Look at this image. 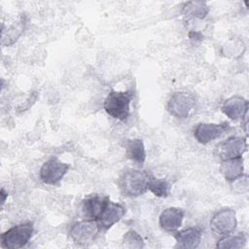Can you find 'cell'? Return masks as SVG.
<instances>
[{"label": "cell", "mask_w": 249, "mask_h": 249, "mask_svg": "<svg viewBox=\"0 0 249 249\" xmlns=\"http://www.w3.org/2000/svg\"><path fill=\"white\" fill-rule=\"evenodd\" d=\"M246 236L244 234H236V235H229L227 234L223 238H221L218 243L217 247L222 248V249H237L241 248L245 245L246 243Z\"/></svg>", "instance_id": "ac0fdd59"}, {"label": "cell", "mask_w": 249, "mask_h": 249, "mask_svg": "<svg viewBox=\"0 0 249 249\" xmlns=\"http://www.w3.org/2000/svg\"><path fill=\"white\" fill-rule=\"evenodd\" d=\"M126 156L138 164H142L146 159V151L144 143L141 139H128L125 143Z\"/></svg>", "instance_id": "2e32d148"}, {"label": "cell", "mask_w": 249, "mask_h": 249, "mask_svg": "<svg viewBox=\"0 0 249 249\" xmlns=\"http://www.w3.org/2000/svg\"><path fill=\"white\" fill-rule=\"evenodd\" d=\"M133 97L131 90L116 91L112 90L104 101L106 113L119 121H125L130 114V102Z\"/></svg>", "instance_id": "7a4b0ae2"}, {"label": "cell", "mask_w": 249, "mask_h": 249, "mask_svg": "<svg viewBox=\"0 0 249 249\" xmlns=\"http://www.w3.org/2000/svg\"><path fill=\"white\" fill-rule=\"evenodd\" d=\"M123 245L127 248H141L144 246V241L139 233L131 230L124 235Z\"/></svg>", "instance_id": "ffe728a7"}, {"label": "cell", "mask_w": 249, "mask_h": 249, "mask_svg": "<svg viewBox=\"0 0 249 249\" xmlns=\"http://www.w3.org/2000/svg\"><path fill=\"white\" fill-rule=\"evenodd\" d=\"M243 160L240 158L225 160L222 161L220 171L228 181H234L238 179L243 173Z\"/></svg>", "instance_id": "9a60e30c"}, {"label": "cell", "mask_w": 249, "mask_h": 249, "mask_svg": "<svg viewBox=\"0 0 249 249\" xmlns=\"http://www.w3.org/2000/svg\"><path fill=\"white\" fill-rule=\"evenodd\" d=\"M124 213H125V209L123 205L111 201L108 197V199L106 200V203L96 221H97L100 229L108 230L113 225L118 223L124 217Z\"/></svg>", "instance_id": "9c48e42d"}, {"label": "cell", "mask_w": 249, "mask_h": 249, "mask_svg": "<svg viewBox=\"0 0 249 249\" xmlns=\"http://www.w3.org/2000/svg\"><path fill=\"white\" fill-rule=\"evenodd\" d=\"M236 224L235 212L232 209L225 208L213 216L210 222V228L217 234L227 235L235 230Z\"/></svg>", "instance_id": "52a82bcc"}, {"label": "cell", "mask_w": 249, "mask_h": 249, "mask_svg": "<svg viewBox=\"0 0 249 249\" xmlns=\"http://www.w3.org/2000/svg\"><path fill=\"white\" fill-rule=\"evenodd\" d=\"M33 234L32 223H23L9 229L1 235V245L4 248H21L29 241Z\"/></svg>", "instance_id": "3957f363"}, {"label": "cell", "mask_w": 249, "mask_h": 249, "mask_svg": "<svg viewBox=\"0 0 249 249\" xmlns=\"http://www.w3.org/2000/svg\"><path fill=\"white\" fill-rule=\"evenodd\" d=\"M209 8L202 2H189L184 8V15L187 18H203L208 14Z\"/></svg>", "instance_id": "d6986e66"}, {"label": "cell", "mask_w": 249, "mask_h": 249, "mask_svg": "<svg viewBox=\"0 0 249 249\" xmlns=\"http://www.w3.org/2000/svg\"><path fill=\"white\" fill-rule=\"evenodd\" d=\"M70 165L58 160L52 158L48 160L40 169V179L48 185H57L67 173Z\"/></svg>", "instance_id": "5b68a950"}, {"label": "cell", "mask_w": 249, "mask_h": 249, "mask_svg": "<svg viewBox=\"0 0 249 249\" xmlns=\"http://www.w3.org/2000/svg\"><path fill=\"white\" fill-rule=\"evenodd\" d=\"M184 215V210L177 207H168L160 216V226L166 231H174L181 227Z\"/></svg>", "instance_id": "7c38bea8"}, {"label": "cell", "mask_w": 249, "mask_h": 249, "mask_svg": "<svg viewBox=\"0 0 249 249\" xmlns=\"http://www.w3.org/2000/svg\"><path fill=\"white\" fill-rule=\"evenodd\" d=\"M107 199H108V196L101 197L96 195L87 197L82 204L83 216L86 219L97 220Z\"/></svg>", "instance_id": "5bb4252c"}, {"label": "cell", "mask_w": 249, "mask_h": 249, "mask_svg": "<svg viewBox=\"0 0 249 249\" xmlns=\"http://www.w3.org/2000/svg\"><path fill=\"white\" fill-rule=\"evenodd\" d=\"M230 128L228 122L221 124H199L196 125L194 136L201 144H207L214 139L220 137Z\"/></svg>", "instance_id": "30bf717a"}, {"label": "cell", "mask_w": 249, "mask_h": 249, "mask_svg": "<svg viewBox=\"0 0 249 249\" xmlns=\"http://www.w3.org/2000/svg\"><path fill=\"white\" fill-rule=\"evenodd\" d=\"M151 174L144 170L129 169L123 173L119 180L122 193L127 196H138L148 190Z\"/></svg>", "instance_id": "6da1fadb"}, {"label": "cell", "mask_w": 249, "mask_h": 249, "mask_svg": "<svg viewBox=\"0 0 249 249\" xmlns=\"http://www.w3.org/2000/svg\"><path fill=\"white\" fill-rule=\"evenodd\" d=\"M190 37H191V39H196V40H200L201 38H202V35L200 34V33H198V32H192V33H190Z\"/></svg>", "instance_id": "7402d4cb"}, {"label": "cell", "mask_w": 249, "mask_h": 249, "mask_svg": "<svg viewBox=\"0 0 249 249\" xmlns=\"http://www.w3.org/2000/svg\"><path fill=\"white\" fill-rule=\"evenodd\" d=\"M247 111L248 101L238 95L228 98L222 106V112L231 120H238L246 117Z\"/></svg>", "instance_id": "8fae6325"}, {"label": "cell", "mask_w": 249, "mask_h": 249, "mask_svg": "<svg viewBox=\"0 0 249 249\" xmlns=\"http://www.w3.org/2000/svg\"><path fill=\"white\" fill-rule=\"evenodd\" d=\"M171 189V185L165 179L156 178L151 175L148 182V190L151 191L155 196L165 197L168 196Z\"/></svg>", "instance_id": "e0dca14e"}, {"label": "cell", "mask_w": 249, "mask_h": 249, "mask_svg": "<svg viewBox=\"0 0 249 249\" xmlns=\"http://www.w3.org/2000/svg\"><path fill=\"white\" fill-rule=\"evenodd\" d=\"M100 227L96 220L86 219L76 223L70 230L71 238L80 245H87L94 240Z\"/></svg>", "instance_id": "8992f818"}, {"label": "cell", "mask_w": 249, "mask_h": 249, "mask_svg": "<svg viewBox=\"0 0 249 249\" xmlns=\"http://www.w3.org/2000/svg\"><path fill=\"white\" fill-rule=\"evenodd\" d=\"M22 31H23L22 22H18L17 24H13L10 27V29H9V31L7 33V39H6L7 43L5 45H10V44L14 43L18 39V37L21 34ZM2 43H4V41Z\"/></svg>", "instance_id": "44dd1931"}, {"label": "cell", "mask_w": 249, "mask_h": 249, "mask_svg": "<svg viewBox=\"0 0 249 249\" xmlns=\"http://www.w3.org/2000/svg\"><path fill=\"white\" fill-rule=\"evenodd\" d=\"M196 107V98L193 94L179 91L175 92L171 95L167 103V110L168 112L180 119L188 118Z\"/></svg>", "instance_id": "277c9868"}, {"label": "cell", "mask_w": 249, "mask_h": 249, "mask_svg": "<svg viewBox=\"0 0 249 249\" xmlns=\"http://www.w3.org/2000/svg\"><path fill=\"white\" fill-rule=\"evenodd\" d=\"M246 149L247 143L244 138L232 136L216 146V154L222 160H225L240 158Z\"/></svg>", "instance_id": "ba28073f"}, {"label": "cell", "mask_w": 249, "mask_h": 249, "mask_svg": "<svg viewBox=\"0 0 249 249\" xmlns=\"http://www.w3.org/2000/svg\"><path fill=\"white\" fill-rule=\"evenodd\" d=\"M7 196H8V194L4 191V189H2V190H1V203H2V205L5 203V200H6Z\"/></svg>", "instance_id": "603a6c76"}, {"label": "cell", "mask_w": 249, "mask_h": 249, "mask_svg": "<svg viewBox=\"0 0 249 249\" xmlns=\"http://www.w3.org/2000/svg\"><path fill=\"white\" fill-rule=\"evenodd\" d=\"M177 246L180 248H196L201 240V231L196 228H188L175 234Z\"/></svg>", "instance_id": "4fadbf2b"}]
</instances>
